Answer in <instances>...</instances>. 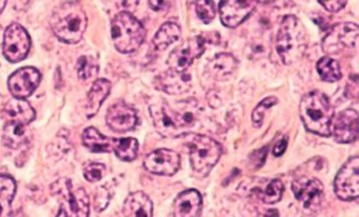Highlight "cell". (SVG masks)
<instances>
[{
	"instance_id": "cell-1",
	"label": "cell",
	"mask_w": 359,
	"mask_h": 217,
	"mask_svg": "<svg viewBox=\"0 0 359 217\" xmlns=\"http://www.w3.org/2000/svg\"><path fill=\"white\" fill-rule=\"evenodd\" d=\"M54 35L65 44H79L88 27V16L81 2L66 1L54 10L50 19Z\"/></svg>"
},
{
	"instance_id": "cell-9",
	"label": "cell",
	"mask_w": 359,
	"mask_h": 217,
	"mask_svg": "<svg viewBox=\"0 0 359 217\" xmlns=\"http://www.w3.org/2000/svg\"><path fill=\"white\" fill-rule=\"evenodd\" d=\"M30 48V35L22 25L13 22L6 29L3 53L8 61L12 63H20L27 58Z\"/></svg>"
},
{
	"instance_id": "cell-16",
	"label": "cell",
	"mask_w": 359,
	"mask_h": 217,
	"mask_svg": "<svg viewBox=\"0 0 359 217\" xmlns=\"http://www.w3.org/2000/svg\"><path fill=\"white\" fill-rule=\"evenodd\" d=\"M106 120L115 132H128L137 126L138 116L133 107L123 101H118L109 107Z\"/></svg>"
},
{
	"instance_id": "cell-15",
	"label": "cell",
	"mask_w": 359,
	"mask_h": 217,
	"mask_svg": "<svg viewBox=\"0 0 359 217\" xmlns=\"http://www.w3.org/2000/svg\"><path fill=\"white\" fill-rule=\"evenodd\" d=\"M331 135L337 143H354L358 138V113L353 109H346L333 118Z\"/></svg>"
},
{
	"instance_id": "cell-18",
	"label": "cell",
	"mask_w": 359,
	"mask_h": 217,
	"mask_svg": "<svg viewBox=\"0 0 359 217\" xmlns=\"http://www.w3.org/2000/svg\"><path fill=\"white\" fill-rule=\"evenodd\" d=\"M203 196L195 189L182 192L174 200L173 213L175 217H197L201 214Z\"/></svg>"
},
{
	"instance_id": "cell-32",
	"label": "cell",
	"mask_w": 359,
	"mask_h": 217,
	"mask_svg": "<svg viewBox=\"0 0 359 217\" xmlns=\"http://www.w3.org/2000/svg\"><path fill=\"white\" fill-rule=\"evenodd\" d=\"M278 103V99L275 96H269L264 98L262 103H258L257 107L254 109L253 114H252V120H253L254 126H262V121H264V114L269 109L276 105Z\"/></svg>"
},
{
	"instance_id": "cell-21",
	"label": "cell",
	"mask_w": 359,
	"mask_h": 217,
	"mask_svg": "<svg viewBox=\"0 0 359 217\" xmlns=\"http://www.w3.org/2000/svg\"><path fill=\"white\" fill-rule=\"evenodd\" d=\"M238 63L232 54L220 53L209 61L205 71L215 80H228L236 72Z\"/></svg>"
},
{
	"instance_id": "cell-30",
	"label": "cell",
	"mask_w": 359,
	"mask_h": 217,
	"mask_svg": "<svg viewBox=\"0 0 359 217\" xmlns=\"http://www.w3.org/2000/svg\"><path fill=\"white\" fill-rule=\"evenodd\" d=\"M98 69H100V65H98V61L95 57L83 55L77 60V75L81 79H90L97 74Z\"/></svg>"
},
{
	"instance_id": "cell-6",
	"label": "cell",
	"mask_w": 359,
	"mask_h": 217,
	"mask_svg": "<svg viewBox=\"0 0 359 217\" xmlns=\"http://www.w3.org/2000/svg\"><path fill=\"white\" fill-rule=\"evenodd\" d=\"M51 191L60 204L57 216H89V196L83 188H75L71 179H58L51 185Z\"/></svg>"
},
{
	"instance_id": "cell-39",
	"label": "cell",
	"mask_w": 359,
	"mask_h": 217,
	"mask_svg": "<svg viewBox=\"0 0 359 217\" xmlns=\"http://www.w3.org/2000/svg\"><path fill=\"white\" fill-rule=\"evenodd\" d=\"M6 4H7V1H0V13L3 12L4 8H5Z\"/></svg>"
},
{
	"instance_id": "cell-24",
	"label": "cell",
	"mask_w": 359,
	"mask_h": 217,
	"mask_svg": "<svg viewBox=\"0 0 359 217\" xmlns=\"http://www.w3.org/2000/svg\"><path fill=\"white\" fill-rule=\"evenodd\" d=\"M27 126L28 124L20 122H6L3 134L4 145L13 150L20 149L27 145L30 140V132Z\"/></svg>"
},
{
	"instance_id": "cell-19",
	"label": "cell",
	"mask_w": 359,
	"mask_h": 217,
	"mask_svg": "<svg viewBox=\"0 0 359 217\" xmlns=\"http://www.w3.org/2000/svg\"><path fill=\"white\" fill-rule=\"evenodd\" d=\"M156 86L167 94H182L190 90L192 86V77L186 72L169 70L156 78Z\"/></svg>"
},
{
	"instance_id": "cell-31",
	"label": "cell",
	"mask_w": 359,
	"mask_h": 217,
	"mask_svg": "<svg viewBox=\"0 0 359 217\" xmlns=\"http://www.w3.org/2000/svg\"><path fill=\"white\" fill-rule=\"evenodd\" d=\"M283 190H285V187L279 179L271 180L262 194L264 204H274L278 202L283 197Z\"/></svg>"
},
{
	"instance_id": "cell-12",
	"label": "cell",
	"mask_w": 359,
	"mask_h": 217,
	"mask_svg": "<svg viewBox=\"0 0 359 217\" xmlns=\"http://www.w3.org/2000/svg\"><path fill=\"white\" fill-rule=\"evenodd\" d=\"M151 116L157 132L163 137H180L186 134L175 107L169 103H161L150 107Z\"/></svg>"
},
{
	"instance_id": "cell-22",
	"label": "cell",
	"mask_w": 359,
	"mask_h": 217,
	"mask_svg": "<svg viewBox=\"0 0 359 217\" xmlns=\"http://www.w3.org/2000/svg\"><path fill=\"white\" fill-rule=\"evenodd\" d=\"M123 214L126 217L153 216V202L146 193L134 192L123 202Z\"/></svg>"
},
{
	"instance_id": "cell-13",
	"label": "cell",
	"mask_w": 359,
	"mask_h": 217,
	"mask_svg": "<svg viewBox=\"0 0 359 217\" xmlns=\"http://www.w3.org/2000/svg\"><path fill=\"white\" fill-rule=\"evenodd\" d=\"M144 168L153 174L172 176L180 168V156L170 149H157L146 156Z\"/></svg>"
},
{
	"instance_id": "cell-20",
	"label": "cell",
	"mask_w": 359,
	"mask_h": 217,
	"mask_svg": "<svg viewBox=\"0 0 359 217\" xmlns=\"http://www.w3.org/2000/svg\"><path fill=\"white\" fill-rule=\"evenodd\" d=\"M6 122L13 121L29 124L36 117V112L29 101L22 98H12L6 103L3 112Z\"/></svg>"
},
{
	"instance_id": "cell-2",
	"label": "cell",
	"mask_w": 359,
	"mask_h": 217,
	"mask_svg": "<svg viewBox=\"0 0 359 217\" xmlns=\"http://www.w3.org/2000/svg\"><path fill=\"white\" fill-rule=\"evenodd\" d=\"M299 115L306 130L319 136L331 135L334 109L327 95L320 91H312L302 97Z\"/></svg>"
},
{
	"instance_id": "cell-11",
	"label": "cell",
	"mask_w": 359,
	"mask_h": 217,
	"mask_svg": "<svg viewBox=\"0 0 359 217\" xmlns=\"http://www.w3.org/2000/svg\"><path fill=\"white\" fill-rule=\"evenodd\" d=\"M205 50V39L203 36L188 38L170 53L168 65L172 71L186 72L193 61L203 54Z\"/></svg>"
},
{
	"instance_id": "cell-36",
	"label": "cell",
	"mask_w": 359,
	"mask_h": 217,
	"mask_svg": "<svg viewBox=\"0 0 359 217\" xmlns=\"http://www.w3.org/2000/svg\"><path fill=\"white\" fill-rule=\"evenodd\" d=\"M319 4L331 13H337L346 6V1H338V0H325L319 1Z\"/></svg>"
},
{
	"instance_id": "cell-23",
	"label": "cell",
	"mask_w": 359,
	"mask_h": 217,
	"mask_svg": "<svg viewBox=\"0 0 359 217\" xmlns=\"http://www.w3.org/2000/svg\"><path fill=\"white\" fill-rule=\"evenodd\" d=\"M111 88H112L111 82L104 78H100L94 82L91 90L89 91V94H88V101L86 105V109H87L86 114L89 119L98 113L102 103L110 95Z\"/></svg>"
},
{
	"instance_id": "cell-5",
	"label": "cell",
	"mask_w": 359,
	"mask_h": 217,
	"mask_svg": "<svg viewBox=\"0 0 359 217\" xmlns=\"http://www.w3.org/2000/svg\"><path fill=\"white\" fill-rule=\"evenodd\" d=\"M186 145L190 155L191 166L198 177L207 176L222 154L219 143L205 135H187Z\"/></svg>"
},
{
	"instance_id": "cell-37",
	"label": "cell",
	"mask_w": 359,
	"mask_h": 217,
	"mask_svg": "<svg viewBox=\"0 0 359 217\" xmlns=\"http://www.w3.org/2000/svg\"><path fill=\"white\" fill-rule=\"evenodd\" d=\"M287 147V137H283V138L279 139V140L275 143L274 147H273V155L276 156V157H280V156L285 153Z\"/></svg>"
},
{
	"instance_id": "cell-27",
	"label": "cell",
	"mask_w": 359,
	"mask_h": 217,
	"mask_svg": "<svg viewBox=\"0 0 359 217\" xmlns=\"http://www.w3.org/2000/svg\"><path fill=\"white\" fill-rule=\"evenodd\" d=\"M180 35H182V29L180 25L174 22H165L155 34L153 44L156 50L163 51L174 42L177 41Z\"/></svg>"
},
{
	"instance_id": "cell-28",
	"label": "cell",
	"mask_w": 359,
	"mask_h": 217,
	"mask_svg": "<svg viewBox=\"0 0 359 217\" xmlns=\"http://www.w3.org/2000/svg\"><path fill=\"white\" fill-rule=\"evenodd\" d=\"M140 143L133 137L113 138V151L123 162H133L138 155Z\"/></svg>"
},
{
	"instance_id": "cell-25",
	"label": "cell",
	"mask_w": 359,
	"mask_h": 217,
	"mask_svg": "<svg viewBox=\"0 0 359 217\" xmlns=\"http://www.w3.org/2000/svg\"><path fill=\"white\" fill-rule=\"evenodd\" d=\"M83 143L93 153H110L113 151V138L104 136L97 129H86L83 133Z\"/></svg>"
},
{
	"instance_id": "cell-14",
	"label": "cell",
	"mask_w": 359,
	"mask_h": 217,
	"mask_svg": "<svg viewBox=\"0 0 359 217\" xmlns=\"http://www.w3.org/2000/svg\"><path fill=\"white\" fill-rule=\"evenodd\" d=\"M41 81V74L32 67H22L14 72L8 80L10 92L16 98H28Z\"/></svg>"
},
{
	"instance_id": "cell-29",
	"label": "cell",
	"mask_w": 359,
	"mask_h": 217,
	"mask_svg": "<svg viewBox=\"0 0 359 217\" xmlns=\"http://www.w3.org/2000/svg\"><path fill=\"white\" fill-rule=\"evenodd\" d=\"M316 70L323 81H338L342 76L339 63L330 56L321 57L316 63Z\"/></svg>"
},
{
	"instance_id": "cell-4",
	"label": "cell",
	"mask_w": 359,
	"mask_h": 217,
	"mask_svg": "<svg viewBox=\"0 0 359 217\" xmlns=\"http://www.w3.org/2000/svg\"><path fill=\"white\" fill-rule=\"evenodd\" d=\"M144 25L131 13L121 12L111 23V35L115 48L123 54L135 52L146 38Z\"/></svg>"
},
{
	"instance_id": "cell-38",
	"label": "cell",
	"mask_w": 359,
	"mask_h": 217,
	"mask_svg": "<svg viewBox=\"0 0 359 217\" xmlns=\"http://www.w3.org/2000/svg\"><path fill=\"white\" fill-rule=\"evenodd\" d=\"M150 4L151 8L154 11H165V8H168V6H170L169 1H161V0H157V1H150L149 2Z\"/></svg>"
},
{
	"instance_id": "cell-35",
	"label": "cell",
	"mask_w": 359,
	"mask_h": 217,
	"mask_svg": "<svg viewBox=\"0 0 359 217\" xmlns=\"http://www.w3.org/2000/svg\"><path fill=\"white\" fill-rule=\"evenodd\" d=\"M110 191L107 189V187L98 188L97 192H96L95 198H94V208L97 212H102L104 209L108 206L109 202H110Z\"/></svg>"
},
{
	"instance_id": "cell-33",
	"label": "cell",
	"mask_w": 359,
	"mask_h": 217,
	"mask_svg": "<svg viewBox=\"0 0 359 217\" xmlns=\"http://www.w3.org/2000/svg\"><path fill=\"white\" fill-rule=\"evenodd\" d=\"M106 173V166L100 162H90L83 168V176L90 183H97L102 180Z\"/></svg>"
},
{
	"instance_id": "cell-10",
	"label": "cell",
	"mask_w": 359,
	"mask_h": 217,
	"mask_svg": "<svg viewBox=\"0 0 359 217\" xmlns=\"http://www.w3.org/2000/svg\"><path fill=\"white\" fill-rule=\"evenodd\" d=\"M336 195L341 200H355L359 196V157L353 156L341 166L334 180Z\"/></svg>"
},
{
	"instance_id": "cell-7",
	"label": "cell",
	"mask_w": 359,
	"mask_h": 217,
	"mask_svg": "<svg viewBox=\"0 0 359 217\" xmlns=\"http://www.w3.org/2000/svg\"><path fill=\"white\" fill-rule=\"evenodd\" d=\"M292 191L306 214H314L320 210L325 194L320 180L315 177L302 176L292 183Z\"/></svg>"
},
{
	"instance_id": "cell-3",
	"label": "cell",
	"mask_w": 359,
	"mask_h": 217,
	"mask_svg": "<svg viewBox=\"0 0 359 217\" xmlns=\"http://www.w3.org/2000/svg\"><path fill=\"white\" fill-rule=\"evenodd\" d=\"M308 46V35L302 21L294 16L283 17L277 34L276 50L285 65H292L302 58Z\"/></svg>"
},
{
	"instance_id": "cell-26",
	"label": "cell",
	"mask_w": 359,
	"mask_h": 217,
	"mask_svg": "<svg viewBox=\"0 0 359 217\" xmlns=\"http://www.w3.org/2000/svg\"><path fill=\"white\" fill-rule=\"evenodd\" d=\"M15 193V179L9 175H0V217L11 214L10 212Z\"/></svg>"
},
{
	"instance_id": "cell-34",
	"label": "cell",
	"mask_w": 359,
	"mask_h": 217,
	"mask_svg": "<svg viewBox=\"0 0 359 217\" xmlns=\"http://www.w3.org/2000/svg\"><path fill=\"white\" fill-rule=\"evenodd\" d=\"M197 15L203 23L208 25L215 18L216 8L213 1H196L195 2Z\"/></svg>"
},
{
	"instance_id": "cell-8",
	"label": "cell",
	"mask_w": 359,
	"mask_h": 217,
	"mask_svg": "<svg viewBox=\"0 0 359 217\" xmlns=\"http://www.w3.org/2000/svg\"><path fill=\"white\" fill-rule=\"evenodd\" d=\"M358 25L354 22H340L332 27L321 42L323 51L329 55L341 54L354 50L358 40Z\"/></svg>"
},
{
	"instance_id": "cell-17",
	"label": "cell",
	"mask_w": 359,
	"mask_h": 217,
	"mask_svg": "<svg viewBox=\"0 0 359 217\" xmlns=\"http://www.w3.org/2000/svg\"><path fill=\"white\" fill-rule=\"evenodd\" d=\"M255 6V1H220V20L226 27H238L253 13Z\"/></svg>"
}]
</instances>
